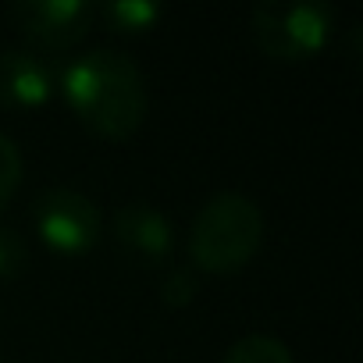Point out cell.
Masks as SVG:
<instances>
[{
  "instance_id": "cell-3",
  "label": "cell",
  "mask_w": 363,
  "mask_h": 363,
  "mask_svg": "<svg viewBox=\"0 0 363 363\" xmlns=\"http://www.w3.org/2000/svg\"><path fill=\"white\" fill-rule=\"evenodd\" d=\"M335 26V11L320 0H260L253 8V36L274 61L313 57Z\"/></svg>"
},
{
  "instance_id": "cell-1",
  "label": "cell",
  "mask_w": 363,
  "mask_h": 363,
  "mask_svg": "<svg viewBox=\"0 0 363 363\" xmlns=\"http://www.w3.org/2000/svg\"><path fill=\"white\" fill-rule=\"evenodd\" d=\"M65 96L79 121L104 139H128L146 118L143 72L121 50H89L65 72Z\"/></svg>"
},
{
  "instance_id": "cell-12",
  "label": "cell",
  "mask_w": 363,
  "mask_h": 363,
  "mask_svg": "<svg viewBox=\"0 0 363 363\" xmlns=\"http://www.w3.org/2000/svg\"><path fill=\"white\" fill-rule=\"evenodd\" d=\"M26 267V239L11 228H0V278H15Z\"/></svg>"
},
{
  "instance_id": "cell-10",
  "label": "cell",
  "mask_w": 363,
  "mask_h": 363,
  "mask_svg": "<svg viewBox=\"0 0 363 363\" xmlns=\"http://www.w3.org/2000/svg\"><path fill=\"white\" fill-rule=\"evenodd\" d=\"M18 186H22V150L15 146L11 135L0 132V211L18 193Z\"/></svg>"
},
{
  "instance_id": "cell-5",
  "label": "cell",
  "mask_w": 363,
  "mask_h": 363,
  "mask_svg": "<svg viewBox=\"0 0 363 363\" xmlns=\"http://www.w3.org/2000/svg\"><path fill=\"white\" fill-rule=\"evenodd\" d=\"M93 15L96 11L86 0H18V4H11L15 26L29 40L50 50H65L79 43L89 33Z\"/></svg>"
},
{
  "instance_id": "cell-11",
  "label": "cell",
  "mask_w": 363,
  "mask_h": 363,
  "mask_svg": "<svg viewBox=\"0 0 363 363\" xmlns=\"http://www.w3.org/2000/svg\"><path fill=\"white\" fill-rule=\"evenodd\" d=\"M196 274L189 271V267H174L167 278H164V285H160V299L167 303V306H189L193 299H196Z\"/></svg>"
},
{
  "instance_id": "cell-6",
  "label": "cell",
  "mask_w": 363,
  "mask_h": 363,
  "mask_svg": "<svg viewBox=\"0 0 363 363\" xmlns=\"http://www.w3.org/2000/svg\"><path fill=\"white\" fill-rule=\"evenodd\" d=\"M114 235H118L125 253H132V257H139L146 264L164 260L171 253V242H174L171 218L160 214L150 203H125L114 214Z\"/></svg>"
},
{
  "instance_id": "cell-8",
  "label": "cell",
  "mask_w": 363,
  "mask_h": 363,
  "mask_svg": "<svg viewBox=\"0 0 363 363\" xmlns=\"http://www.w3.org/2000/svg\"><path fill=\"white\" fill-rule=\"evenodd\" d=\"M221 363H292V352L281 338L274 335H246L232 342Z\"/></svg>"
},
{
  "instance_id": "cell-2",
  "label": "cell",
  "mask_w": 363,
  "mask_h": 363,
  "mask_svg": "<svg viewBox=\"0 0 363 363\" xmlns=\"http://www.w3.org/2000/svg\"><path fill=\"white\" fill-rule=\"evenodd\" d=\"M264 239V214L242 193H218L193 221L189 250L196 267L228 274L246 267Z\"/></svg>"
},
{
  "instance_id": "cell-7",
  "label": "cell",
  "mask_w": 363,
  "mask_h": 363,
  "mask_svg": "<svg viewBox=\"0 0 363 363\" xmlns=\"http://www.w3.org/2000/svg\"><path fill=\"white\" fill-rule=\"evenodd\" d=\"M54 93L50 68L29 50L0 54V104L8 107H40Z\"/></svg>"
},
{
  "instance_id": "cell-9",
  "label": "cell",
  "mask_w": 363,
  "mask_h": 363,
  "mask_svg": "<svg viewBox=\"0 0 363 363\" xmlns=\"http://www.w3.org/2000/svg\"><path fill=\"white\" fill-rule=\"evenodd\" d=\"M100 15L118 33H143V29H150L160 18V8L150 4V0H114V4L100 8Z\"/></svg>"
},
{
  "instance_id": "cell-4",
  "label": "cell",
  "mask_w": 363,
  "mask_h": 363,
  "mask_svg": "<svg viewBox=\"0 0 363 363\" xmlns=\"http://www.w3.org/2000/svg\"><path fill=\"white\" fill-rule=\"evenodd\" d=\"M36 228L50 250L65 257H79L96 246L104 221L89 196L75 189H47L36 200Z\"/></svg>"
}]
</instances>
